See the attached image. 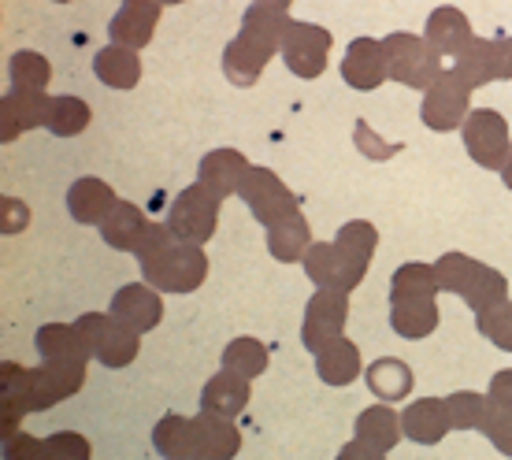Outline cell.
<instances>
[{
    "mask_svg": "<svg viewBox=\"0 0 512 460\" xmlns=\"http://www.w3.org/2000/svg\"><path fill=\"white\" fill-rule=\"evenodd\" d=\"M93 75L112 90H134L141 82L138 52L123 49V45H104L101 52H93Z\"/></svg>",
    "mask_w": 512,
    "mask_h": 460,
    "instance_id": "28",
    "label": "cell"
},
{
    "mask_svg": "<svg viewBox=\"0 0 512 460\" xmlns=\"http://www.w3.org/2000/svg\"><path fill=\"white\" fill-rule=\"evenodd\" d=\"M49 78H52V67L41 52H34V49L12 52V60H8V82H12V90L45 93Z\"/></svg>",
    "mask_w": 512,
    "mask_h": 460,
    "instance_id": "36",
    "label": "cell"
},
{
    "mask_svg": "<svg viewBox=\"0 0 512 460\" xmlns=\"http://www.w3.org/2000/svg\"><path fill=\"white\" fill-rule=\"evenodd\" d=\"M245 171H249V160H245L238 149H212L208 156H201L197 164V182L212 190L219 201H227L231 193H238Z\"/></svg>",
    "mask_w": 512,
    "mask_h": 460,
    "instance_id": "20",
    "label": "cell"
},
{
    "mask_svg": "<svg viewBox=\"0 0 512 460\" xmlns=\"http://www.w3.org/2000/svg\"><path fill=\"white\" fill-rule=\"evenodd\" d=\"M249 397H253V379H242V375H234V371L219 368L205 383V390H201V409L216 412V416H231L234 420V416L249 405Z\"/></svg>",
    "mask_w": 512,
    "mask_h": 460,
    "instance_id": "23",
    "label": "cell"
},
{
    "mask_svg": "<svg viewBox=\"0 0 512 460\" xmlns=\"http://www.w3.org/2000/svg\"><path fill=\"white\" fill-rule=\"evenodd\" d=\"M316 375L327 386H349L360 379V349L357 342H349L346 334L334 338L331 345H323L316 353Z\"/></svg>",
    "mask_w": 512,
    "mask_h": 460,
    "instance_id": "27",
    "label": "cell"
},
{
    "mask_svg": "<svg viewBox=\"0 0 512 460\" xmlns=\"http://www.w3.org/2000/svg\"><path fill=\"white\" fill-rule=\"evenodd\" d=\"M487 397H490V405H494V409H501V412H512V368L498 371V375H494V379H490V390H487Z\"/></svg>",
    "mask_w": 512,
    "mask_h": 460,
    "instance_id": "44",
    "label": "cell"
},
{
    "mask_svg": "<svg viewBox=\"0 0 512 460\" xmlns=\"http://www.w3.org/2000/svg\"><path fill=\"white\" fill-rule=\"evenodd\" d=\"M4 460H49L45 438L23 435V431L12 438H4Z\"/></svg>",
    "mask_w": 512,
    "mask_h": 460,
    "instance_id": "42",
    "label": "cell"
},
{
    "mask_svg": "<svg viewBox=\"0 0 512 460\" xmlns=\"http://www.w3.org/2000/svg\"><path fill=\"white\" fill-rule=\"evenodd\" d=\"M238 197L249 205L256 223H264V227H275V223L301 212V201L294 197V190L271 167H249L242 186H238Z\"/></svg>",
    "mask_w": 512,
    "mask_h": 460,
    "instance_id": "6",
    "label": "cell"
},
{
    "mask_svg": "<svg viewBox=\"0 0 512 460\" xmlns=\"http://www.w3.org/2000/svg\"><path fill=\"white\" fill-rule=\"evenodd\" d=\"M331 30H323L316 23H301V19H290L286 26V38H282V64L290 67L297 78H320L327 71V60H331Z\"/></svg>",
    "mask_w": 512,
    "mask_h": 460,
    "instance_id": "10",
    "label": "cell"
},
{
    "mask_svg": "<svg viewBox=\"0 0 512 460\" xmlns=\"http://www.w3.org/2000/svg\"><path fill=\"white\" fill-rule=\"evenodd\" d=\"M401 431H405V438L420 442V446H438L453 431L446 397H420V401H412L409 409L401 412Z\"/></svg>",
    "mask_w": 512,
    "mask_h": 460,
    "instance_id": "18",
    "label": "cell"
},
{
    "mask_svg": "<svg viewBox=\"0 0 512 460\" xmlns=\"http://www.w3.org/2000/svg\"><path fill=\"white\" fill-rule=\"evenodd\" d=\"M253 4H260V8H275V12H290L294 0H253Z\"/></svg>",
    "mask_w": 512,
    "mask_h": 460,
    "instance_id": "46",
    "label": "cell"
},
{
    "mask_svg": "<svg viewBox=\"0 0 512 460\" xmlns=\"http://www.w3.org/2000/svg\"><path fill=\"white\" fill-rule=\"evenodd\" d=\"M364 383H368V390H372L379 401H401V397L412 394L416 379H412V368L405 364V360L379 357V360H372V364H368V371H364Z\"/></svg>",
    "mask_w": 512,
    "mask_h": 460,
    "instance_id": "30",
    "label": "cell"
},
{
    "mask_svg": "<svg viewBox=\"0 0 512 460\" xmlns=\"http://www.w3.org/2000/svg\"><path fill=\"white\" fill-rule=\"evenodd\" d=\"M49 101L45 93H23L8 90L0 101V141H15L23 130L45 127V115H49Z\"/></svg>",
    "mask_w": 512,
    "mask_h": 460,
    "instance_id": "19",
    "label": "cell"
},
{
    "mask_svg": "<svg viewBox=\"0 0 512 460\" xmlns=\"http://www.w3.org/2000/svg\"><path fill=\"white\" fill-rule=\"evenodd\" d=\"M442 286H438L435 264H401V268L390 275V301H405V297H438Z\"/></svg>",
    "mask_w": 512,
    "mask_h": 460,
    "instance_id": "34",
    "label": "cell"
},
{
    "mask_svg": "<svg viewBox=\"0 0 512 460\" xmlns=\"http://www.w3.org/2000/svg\"><path fill=\"white\" fill-rule=\"evenodd\" d=\"M501 45H505V82L512 78V38H501Z\"/></svg>",
    "mask_w": 512,
    "mask_h": 460,
    "instance_id": "47",
    "label": "cell"
},
{
    "mask_svg": "<svg viewBox=\"0 0 512 460\" xmlns=\"http://www.w3.org/2000/svg\"><path fill=\"white\" fill-rule=\"evenodd\" d=\"M461 138H464L468 156H472L479 167L501 171V167L509 164V156H512L509 123H505V115L494 112V108H472V115L464 119V127H461Z\"/></svg>",
    "mask_w": 512,
    "mask_h": 460,
    "instance_id": "7",
    "label": "cell"
},
{
    "mask_svg": "<svg viewBox=\"0 0 512 460\" xmlns=\"http://www.w3.org/2000/svg\"><path fill=\"white\" fill-rule=\"evenodd\" d=\"M342 78H346L349 86H353V90H360V93L379 90L386 78H390L383 41H375V38L349 41L346 56H342Z\"/></svg>",
    "mask_w": 512,
    "mask_h": 460,
    "instance_id": "15",
    "label": "cell"
},
{
    "mask_svg": "<svg viewBox=\"0 0 512 460\" xmlns=\"http://www.w3.org/2000/svg\"><path fill=\"white\" fill-rule=\"evenodd\" d=\"M349 320V294L342 290H316L305 305V323H301V342L305 349L320 353L323 345L342 338Z\"/></svg>",
    "mask_w": 512,
    "mask_h": 460,
    "instance_id": "11",
    "label": "cell"
},
{
    "mask_svg": "<svg viewBox=\"0 0 512 460\" xmlns=\"http://www.w3.org/2000/svg\"><path fill=\"white\" fill-rule=\"evenodd\" d=\"M108 312L134 334H149L164 320V301H160V294H156L149 282H130V286L116 290Z\"/></svg>",
    "mask_w": 512,
    "mask_h": 460,
    "instance_id": "14",
    "label": "cell"
},
{
    "mask_svg": "<svg viewBox=\"0 0 512 460\" xmlns=\"http://www.w3.org/2000/svg\"><path fill=\"white\" fill-rule=\"evenodd\" d=\"M453 71L472 86H487V82H505V45L501 38H475L468 49L457 56Z\"/></svg>",
    "mask_w": 512,
    "mask_h": 460,
    "instance_id": "16",
    "label": "cell"
},
{
    "mask_svg": "<svg viewBox=\"0 0 512 460\" xmlns=\"http://www.w3.org/2000/svg\"><path fill=\"white\" fill-rule=\"evenodd\" d=\"M305 275L312 279L316 290H346V275H342V260L334 253V242H312V249L305 253Z\"/></svg>",
    "mask_w": 512,
    "mask_h": 460,
    "instance_id": "33",
    "label": "cell"
},
{
    "mask_svg": "<svg viewBox=\"0 0 512 460\" xmlns=\"http://www.w3.org/2000/svg\"><path fill=\"white\" fill-rule=\"evenodd\" d=\"M375 245H379V230L368 223V219H349L346 227L338 230L334 238V253L342 260V275H346V290H357L364 275H368V264L375 256Z\"/></svg>",
    "mask_w": 512,
    "mask_h": 460,
    "instance_id": "12",
    "label": "cell"
},
{
    "mask_svg": "<svg viewBox=\"0 0 512 460\" xmlns=\"http://www.w3.org/2000/svg\"><path fill=\"white\" fill-rule=\"evenodd\" d=\"M308 249H312V230H308V219L301 216V212L275 223V227H268V253L275 256L279 264L305 260Z\"/></svg>",
    "mask_w": 512,
    "mask_h": 460,
    "instance_id": "31",
    "label": "cell"
},
{
    "mask_svg": "<svg viewBox=\"0 0 512 460\" xmlns=\"http://www.w3.org/2000/svg\"><path fill=\"white\" fill-rule=\"evenodd\" d=\"M41 360H56V364H90V349L82 342L75 323H45L34 334Z\"/></svg>",
    "mask_w": 512,
    "mask_h": 460,
    "instance_id": "24",
    "label": "cell"
},
{
    "mask_svg": "<svg viewBox=\"0 0 512 460\" xmlns=\"http://www.w3.org/2000/svg\"><path fill=\"white\" fill-rule=\"evenodd\" d=\"M193 435H197V460H234L242 449V435L231 416L201 409L193 416Z\"/></svg>",
    "mask_w": 512,
    "mask_h": 460,
    "instance_id": "17",
    "label": "cell"
},
{
    "mask_svg": "<svg viewBox=\"0 0 512 460\" xmlns=\"http://www.w3.org/2000/svg\"><path fill=\"white\" fill-rule=\"evenodd\" d=\"M353 138H357V149H360V153L372 156V160H386V156L401 153V141H397V145H383V141H379V134H375V130L368 127L364 119H360L357 127H353Z\"/></svg>",
    "mask_w": 512,
    "mask_h": 460,
    "instance_id": "43",
    "label": "cell"
},
{
    "mask_svg": "<svg viewBox=\"0 0 512 460\" xmlns=\"http://www.w3.org/2000/svg\"><path fill=\"white\" fill-rule=\"evenodd\" d=\"M383 49H386L390 78L401 82V86H409V90L427 93L438 78H442V71H446V67H442V52L427 38H420V34H405V30L386 34Z\"/></svg>",
    "mask_w": 512,
    "mask_h": 460,
    "instance_id": "4",
    "label": "cell"
},
{
    "mask_svg": "<svg viewBox=\"0 0 512 460\" xmlns=\"http://www.w3.org/2000/svg\"><path fill=\"white\" fill-rule=\"evenodd\" d=\"M45 449H49V460H90L93 449L90 442L75 431H56V435L45 438Z\"/></svg>",
    "mask_w": 512,
    "mask_h": 460,
    "instance_id": "40",
    "label": "cell"
},
{
    "mask_svg": "<svg viewBox=\"0 0 512 460\" xmlns=\"http://www.w3.org/2000/svg\"><path fill=\"white\" fill-rule=\"evenodd\" d=\"M223 368L242 375V379H256L268 371V345L256 342V338H234L223 349Z\"/></svg>",
    "mask_w": 512,
    "mask_h": 460,
    "instance_id": "37",
    "label": "cell"
},
{
    "mask_svg": "<svg viewBox=\"0 0 512 460\" xmlns=\"http://www.w3.org/2000/svg\"><path fill=\"white\" fill-rule=\"evenodd\" d=\"M438 286L446 294H457L472 312H487V308L509 301V279L498 268H487L472 260L468 253H446L435 260Z\"/></svg>",
    "mask_w": 512,
    "mask_h": 460,
    "instance_id": "3",
    "label": "cell"
},
{
    "mask_svg": "<svg viewBox=\"0 0 512 460\" xmlns=\"http://www.w3.org/2000/svg\"><path fill=\"white\" fill-rule=\"evenodd\" d=\"M483 435L490 438V446L498 449V453L512 457V412H501L490 405V416H487V423H483Z\"/></svg>",
    "mask_w": 512,
    "mask_h": 460,
    "instance_id": "41",
    "label": "cell"
},
{
    "mask_svg": "<svg viewBox=\"0 0 512 460\" xmlns=\"http://www.w3.org/2000/svg\"><path fill=\"white\" fill-rule=\"evenodd\" d=\"M286 26H290V15L286 12L249 4V12L242 15L238 38H231L227 49H223V75L231 78L234 86H242V90L256 86L260 75H264V67H268V60L282 49Z\"/></svg>",
    "mask_w": 512,
    "mask_h": 460,
    "instance_id": "2",
    "label": "cell"
},
{
    "mask_svg": "<svg viewBox=\"0 0 512 460\" xmlns=\"http://www.w3.org/2000/svg\"><path fill=\"white\" fill-rule=\"evenodd\" d=\"M90 104L82 101V97H52L49 101V115H45V130H52L56 138H75L82 130L90 127Z\"/></svg>",
    "mask_w": 512,
    "mask_h": 460,
    "instance_id": "35",
    "label": "cell"
},
{
    "mask_svg": "<svg viewBox=\"0 0 512 460\" xmlns=\"http://www.w3.org/2000/svg\"><path fill=\"white\" fill-rule=\"evenodd\" d=\"M216 223H219V197L212 190H205L201 182L186 186L171 201V212H167V227L190 245H205L216 234Z\"/></svg>",
    "mask_w": 512,
    "mask_h": 460,
    "instance_id": "9",
    "label": "cell"
},
{
    "mask_svg": "<svg viewBox=\"0 0 512 460\" xmlns=\"http://www.w3.org/2000/svg\"><path fill=\"white\" fill-rule=\"evenodd\" d=\"M153 446L164 460H197V435H193V420L186 416H164L153 427Z\"/></svg>",
    "mask_w": 512,
    "mask_h": 460,
    "instance_id": "32",
    "label": "cell"
},
{
    "mask_svg": "<svg viewBox=\"0 0 512 460\" xmlns=\"http://www.w3.org/2000/svg\"><path fill=\"white\" fill-rule=\"evenodd\" d=\"M160 12H164L160 0H123V8H119V12L112 15V23H108V38H112V45L141 52L149 41H153Z\"/></svg>",
    "mask_w": 512,
    "mask_h": 460,
    "instance_id": "13",
    "label": "cell"
},
{
    "mask_svg": "<svg viewBox=\"0 0 512 460\" xmlns=\"http://www.w3.org/2000/svg\"><path fill=\"white\" fill-rule=\"evenodd\" d=\"M401 420H397V412L390 405H372V409H364L353 423V438L364 442V446L379 449V453H390V449L401 442Z\"/></svg>",
    "mask_w": 512,
    "mask_h": 460,
    "instance_id": "29",
    "label": "cell"
},
{
    "mask_svg": "<svg viewBox=\"0 0 512 460\" xmlns=\"http://www.w3.org/2000/svg\"><path fill=\"white\" fill-rule=\"evenodd\" d=\"M75 327H78V334H82L86 349H90V357L101 360L104 368H127V364L138 360L141 334L123 327L112 312H108V316H101V312H86V316H78L75 320Z\"/></svg>",
    "mask_w": 512,
    "mask_h": 460,
    "instance_id": "5",
    "label": "cell"
},
{
    "mask_svg": "<svg viewBox=\"0 0 512 460\" xmlns=\"http://www.w3.org/2000/svg\"><path fill=\"white\" fill-rule=\"evenodd\" d=\"M475 316H479L475 320L479 334L498 345L501 353H512V301H501V305L487 308V312H475Z\"/></svg>",
    "mask_w": 512,
    "mask_h": 460,
    "instance_id": "39",
    "label": "cell"
},
{
    "mask_svg": "<svg viewBox=\"0 0 512 460\" xmlns=\"http://www.w3.org/2000/svg\"><path fill=\"white\" fill-rule=\"evenodd\" d=\"M141 279L160 294H193L208 279V256L201 245L182 242L167 223H149L138 253Z\"/></svg>",
    "mask_w": 512,
    "mask_h": 460,
    "instance_id": "1",
    "label": "cell"
},
{
    "mask_svg": "<svg viewBox=\"0 0 512 460\" xmlns=\"http://www.w3.org/2000/svg\"><path fill=\"white\" fill-rule=\"evenodd\" d=\"M338 460H386V453H379V449L364 446V442H349V446H342V453H338Z\"/></svg>",
    "mask_w": 512,
    "mask_h": 460,
    "instance_id": "45",
    "label": "cell"
},
{
    "mask_svg": "<svg viewBox=\"0 0 512 460\" xmlns=\"http://www.w3.org/2000/svg\"><path fill=\"white\" fill-rule=\"evenodd\" d=\"M501 182H505V186L512 190V156H509V164L501 167Z\"/></svg>",
    "mask_w": 512,
    "mask_h": 460,
    "instance_id": "48",
    "label": "cell"
},
{
    "mask_svg": "<svg viewBox=\"0 0 512 460\" xmlns=\"http://www.w3.org/2000/svg\"><path fill=\"white\" fill-rule=\"evenodd\" d=\"M442 312H438L435 297H405V301H390V327L401 338H427L435 334Z\"/></svg>",
    "mask_w": 512,
    "mask_h": 460,
    "instance_id": "26",
    "label": "cell"
},
{
    "mask_svg": "<svg viewBox=\"0 0 512 460\" xmlns=\"http://www.w3.org/2000/svg\"><path fill=\"white\" fill-rule=\"evenodd\" d=\"M116 205V190L101 179H75L71 190H67V212H71L75 223H86V227H101Z\"/></svg>",
    "mask_w": 512,
    "mask_h": 460,
    "instance_id": "21",
    "label": "cell"
},
{
    "mask_svg": "<svg viewBox=\"0 0 512 460\" xmlns=\"http://www.w3.org/2000/svg\"><path fill=\"white\" fill-rule=\"evenodd\" d=\"M52 4H71V0H52Z\"/></svg>",
    "mask_w": 512,
    "mask_h": 460,
    "instance_id": "50",
    "label": "cell"
},
{
    "mask_svg": "<svg viewBox=\"0 0 512 460\" xmlns=\"http://www.w3.org/2000/svg\"><path fill=\"white\" fill-rule=\"evenodd\" d=\"M468 115H472V86L449 67V71H442V78H438L435 86L423 93V104H420L423 127L446 134V130L464 127Z\"/></svg>",
    "mask_w": 512,
    "mask_h": 460,
    "instance_id": "8",
    "label": "cell"
},
{
    "mask_svg": "<svg viewBox=\"0 0 512 460\" xmlns=\"http://www.w3.org/2000/svg\"><path fill=\"white\" fill-rule=\"evenodd\" d=\"M160 4H186V0H160Z\"/></svg>",
    "mask_w": 512,
    "mask_h": 460,
    "instance_id": "49",
    "label": "cell"
},
{
    "mask_svg": "<svg viewBox=\"0 0 512 460\" xmlns=\"http://www.w3.org/2000/svg\"><path fill=\"white\" fill-rule=\"evenodd\" d=\"M145 234H149V219H145V212L138 205H130V201H119L108 212V219L101 223V238L112 249H119V253H138Z\"/></svg>",
    "mask_w": 512,
    "mask_h": 460,
    "instance_id": "25",
    "label": "cell"
},
{
    "mask_svg": "<svg viewBox=\"0 0 512 460\" xmlns=\"http://www.w3.org/2000/svg\"><path fill=\"white\" fill-rule=\"evenodd\" d=\"M449 423L457 431H483V423L490 416V397L475 394V390H457V394L446 397Z\"/></svg>",
    "mask_w": 512,
    "mask_h": 460,
    "instance_id": "38",
    "label": "cell"
},
{
    "mask_svg": "<svg viewBox=\"0 0 512 460\" xmlns=\"http://www.w3.org/2000/svg\"><path fill=\"white\" fill-rule=\"evenodd\" d=\"M423 38L431 41L442 56H461L468 45L475 41L472 34V23H468V15L461 8H453V4H442L435 12L427 15V30H423Z\"/></svg>",
    "mask_w": 512,
    "mask_h": 460,
    "instance_id": "22",
    "label": "cell"
}]
</instances>
